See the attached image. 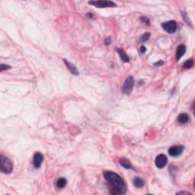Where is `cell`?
Segmentation results:
<instances>
[{"label":"cell","mask_w":195,"mask_h":195,"mask_svg":"<svg viewBox=\"0 0 195 195\" xmlns=\"http://www.w3.org/2000/svg\"><path fill=\"white\" fill-rule=\"evenodd\" d=\"M104 178L110 185L109 192L111 194H125L127 192V186L125 181L118 174L111 171H105L103 172Z\"/></svg>","instance_id":"obj_1"},{"label":"cell","mask_w":195,"mask_h":195,"mask_svg":"<svg viewBox=\"0 0 195 195\" xmlns=\"http://www.w3.org/2000/svg\"><path fill=\"white\" fill-rule=\"evenodd\" d=\"M0 170L4 174H10L13 170L12 161L3 155L0 156Z\"/></svg>","instance_id":"obj_2"},{"label":"cell","mask_w":195,"mask_h":195,"mask_svg":"<svg viewBox=\"0 0 195 195\" xmlns=\"http://www.w3.org/2000/svg\"><path fill=\"white\" fill-rule=\"evenodd\" d=\"M89 5L95 6L96 8H113L116 7L117 5L112 1L108 0H95V1H89Z\"/></svg>","instance_id":"obj_3"},{"label":"cell","mask_w":195,"mask_h":195,"mask_svg":"<svg viewBox=\"0 0 195 195\" xmlns=\"http://www.w3.org/2000/svg\"><path fill=\"white\" fill-rule=\"evenodd\" d=\"M134 85V79L133 76H128L124 82L122 87V92L125 95H130L132 92Z\"/></svg>","instance_id":"obj_4"},{"label":"cell","mask_w":195,"mask_h":195,"mask_svg":"<svg viewBox=\"0 0 195 195\" xmlns=\"http://www.w3.org/2000/svg\"><path fill=\"white\" fill-rule=\"evenodd\" d=\"M162 29L168 34H173L177 30V22L174 20L164 22L162 24Z\"/></svg>","instance_id":"obj_5"},{"label":"cell","mask_w":195,"mask_h":195,"mask_svg":"<svg viewBox=\"0 0 195 195\" xmlns=\"http://www.w3.org/2000/svg\"><path fill=\"white\" fill-rule=\"evenodd\" d=\"M168 163V158L164 154H159V156H156L155 159V165L158 168H163L166 166Z\"/></svg>","instance_id":"obj_6"},{"label":"cell","mask_w":195,"mask_h":195,"mask_svg":"<svg viewBox=\"0 0 195 195\" xmlns=\"http://www.w3.org/2000/svg\"><path fill=\"white\" fill-rule=\"evenodd\" d=\"M184 146H173L169 148L168 150V154L171 157H178V156H181V153L184 151Z\"/></svg>","instance_id":"obj_7"},{"label":"cell","mask_w":195,"mask_h":195,"mask_svg":"<svg viewBox=\"0 0 195 195\" xmlns=\"http://www.w3.org/2000/svg\"><path fill=\"white\" fill-rule=\"evenodd\" d=\"M43 161V154L40 152H35L33 156V165L35 168H40L42 165V162Z\"/></svg>","instance_id":"obj_8"},{"label":"cell","mask_w":195,"mask_h":195,"mask_svg":"<svg viewBox=\"0 0 195 195\" xmlns=\"http://www.w3.org/2000/svg\"><path fill=\"white\" fill-rule=\"evenodd\" d=\"M63 62H64V63H65V65H66V66L67 69H69V71L73 75H79V71H78L76 66H75L74 64L71 63L69 61V60H67V59H63Z\"/></svg>","instance_id":"obj_9"},{"label":"cell","mask_w":195,"mask_h":195,"mask_svg":"<svg viewBox=\"0 0 195 195\" xmlns=\"http://www.w3.org/2000/svg\"><path fill=\"white\" fill-rule=\"evenodd\" d=\"M119 163H120V166L124 167V168H126V169H134L131 162L126 158H120V160H119Z\"/></svg>","instance_id":"obj_10"},{"label":"cell","mask_w":195,"mask_h":195,"mask_svg":"<svg viewBox=\"0 0 195 195\" xmlns=\"http://www.w3.org/2000/svg\"><path fill=\"white\" fill-rule=\"evenodd\" d=\"M186 52V47L184 44H180L177 48V50H176V59L179 60L181 57L185 55V53Z\"/></svg>","instance_id":"obj_11"},{"label":"cell","mask_w":195,"mask_h":195,"mask_svg":"<svg viewBox=\"0 0 195 195\" xmlns=\"http://www.w3.org/2000/svg\"><path fill=\"white\" fill-rule=\"evenodd\" d=\"M116 51L117 52L120 59H121L123 62H124V63H128V62L130 61V58H129V57L126 53V52L124 51L122 48H116Z\"/></svg>","instance_id":"obj_12"},{"label":"cell","mask_w":195,"mask_h":195,"mask_svg":"<svg viewBox=\"0 0 195 195\" xmlns=\"http://www.w3.org/2000/svg\"><path fill=\"white\" fill-rule=\"evenodd\" d=\"M178 122L180 123V124H187L188 121H189V116L188 114H186V113H182V114H180L178 116Z\"/></svg>","instance_id":"obj_13"},{"label":"cell","mask_w":195,"mask_h":195,"mask_svg":"<svg viewBox=\"0 0 195 195\" xmlns=\"http://www.w3.org/2000/svg\"><path fill=\"white\" fill-rule=\"evenodd\" d=\"M144 184H145L144 181L142 179V178H140L136 177L133 179L134 186L136 187H137V188H140V187H143Z\"/></svg>","instance_id":"obj_14"},{"label":"cell","mask_w":195,"mask_h":195,"mask_svg":"<svg viewBox=\"0 0 195 195\" xmlns=\"http://www.w3.org/2000/svg\"><path fill=\"white\" fill-rule=\"evenodd\" d=\"M67 184V181L66 178H59V179L57 181V187L58 188H63V187H65L66 185Z\"/></svg>","instance_id":"obj_15"},{"label":"cell","mask_w":195,"mask_h":195,"mask_svg":"<svg viewBox=\"0 0 195 195\" xmlns=\"http://www.w3.org/2000/svg\"><path fill=\"white\" fill-rule=\"evenodd\" d=\"M194 59H190L186 60L185 63H183V65H182V67H183L184 69H191L192 67L194 66Z\"/></svg>","instance_id":"obj_16"},{"label":"cell","mask_w":195,"mask_h":195,"mask_svg":"<svg viewBox=\"0 0 195 195\" xmlns=\"http://www.w3.org/2000/svg\"><path fill=\"white\" fill-rule=\"evenodd\" d=\"M181 16H182V18H183V19L185 20V22L187 24V25L191 26V28H193V24H192V22H191L190 18H188V16H187V13H186L185 12H182V11H181Z\"/></svg>","instance_id":"obj_17"},{"label":"cell","mask_w":195,"mask_h":195,"mask_svg":"<svg viewBox=\"0 0 195 195\" xmlns=\"http://www.w3.org/2000/svg\"><path fill=\"white\" fill-rule=\"evenodd\" d=\"M150 36H151V34L149 33V32H146V33H144L143 35L140 36V42H146L147 41H149V39L150 38Z\"/></svg>","instance_id":"obj_18"},{"label":"cell","mask_w":195,"mask_h":195,"mask_svg":"<svg viewBox=\"0 0 195 195\" xmlns=\"http://www.w3.org/2000/svg\"><path fill=\"white\" fill-rule=\"evenodd\" d=\"M140 20H141V22L145 24H147V25H150V18H147V17H145V16H143L140 18Z\"/></svg>","instance_id":"obj_19"},{"label":"cell","mask_w":195,"mask_h":195,"mask_svg":"<svg viewBox=\"0 0 195 195\" xmlns=\"http://www.w3.org/2000/svg\"><path fill=\"white\" fill-rule=\"evenodd\" d=\"M11 69V66L8 65H6V64H1L0 65V71L2 72L4 70H8V69Z\"/></svg>","instance_id":"obj_20"},{"label":"cell","mask_w":195,"mask_h":195,"mask_svg":"<svg viewBox=\"0 0 195 195\" xmlns=\"http://www.w3.org/2000/svg\"><path fill=\"white\" fill-rule=\"evenodd\" d=\"M146 48L145 46H141L140 48V53H142V54H144V53H146Z\"/></svg>","instance_id":"obj_21"},{"label":"cell","mask_w":195,"mask_h":195,"mask_svg":"<svg viewBox=\"0 0 195 195\" xmlns=\"http://www.w3.org/2000/svg\"><path fill=\"white\" fill-rule=\"evenodd\" d=\"M163 61L162 60H159V61L156 62V63H154V66H160L163 65Z\"/></svg>","instance_id":"obj_22"},{"label":"cell","mask_w":195,"mask_h":195,"mask_svg":"<svg viewBox=\"0 0 195 195\" xmlns=\"http://www.w3.org/2000/svg\"><path fill=\"white\" fill-rule=\"evenodd\" d=\"M110 42H111V40H110V38H108L107 39H105V45H109L110 43Z\"/></svg>","instance_id":"obj_23"},{"label":"cell","mask_w":195,"mask_h":195,"mask_svg":"<svg viewBox=\"0 0 195 195\" xmlns=\"http://www.w3.org/2000/svg\"><path fill=\"white\" fill-rule=\"evenodd\" d=\"M177 194H191L186 191H180V192H178Z\"/></svg>","instance_id":"obj_24"},{"label":"cell","mask_w":195,"mask_h":195,"mask_svg":"<svg viewBox=\"0 0 195 195\" xmlns=\"http://www.w3.org/2000/svg\"><path fill=\"white\" fill-rule=\"evenodd\" d=\"M87 16H88V18H92L93 17V15L91 14V13H89V14L87 15Z\"/></svg>","instance_id":"obj_25"}]
</instances>
